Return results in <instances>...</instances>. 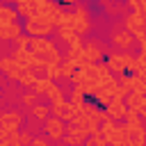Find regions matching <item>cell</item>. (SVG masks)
Returning <instances> with one entry per match:
<instances>
[{
    "label": "cell",
    "instance_id": "6da1fadb",
    "mask_svg": "<svg viewBox=\"0 0 146 146\" xmlns=\"http://www.w3.org/2000/svg\"><path fill=\"white\" fill-rule=\"evenodd\" d=\"M27 48H30V52H32L39 62H43V64H59V62H62V55H59L55 41L48 39V36H30V46H27Z\"/></svg>",
    "mask_w": 146,
    "mask_h": 146
},
{
    "label": "cell",
    "instance_id": "7a4b0ae2",
    "mask_svg": "<svg viewBox=\"0 0 146 146\" xmlns=\"http://www.w3.org/2000/svg\"><path fill=\"white\" fill-rule=\"evenodd\" d=\"M105 66L110 68V73H132L135 66V55H130V50H121V52H107L105 55Z\"/></svg>",
    "mask_w": 146,
    "mask_h": 146
},
{
    "label": "cell",
    "instance_id": "3957f363",
    "mask_svg": "<svg viewBox=\"0 0 146 146\" xmlns=\"http://www.w3.org/2000/svg\"><path fill=\"white\" fill-rule=\"evenodd\" d=\"M21 27H23V34H27V36H50L55 32V25L48 18H43V16L25 18L21 23Z\"/></svg>",
    "mask_w": 146,
    "mask_h": 146
},
{
    "label": "cell",
    "instance_id": "277c9868",
    "mask_svg": "<svg viewBox=\"0 0 146 146\" xmlns=\"http://www.w3.org/2000/svg\"><path fill=\"white\" fill-rule=\"evenodd\" d=\"M82 52H84V57L91 62V64H96V62H103L105 59V55L110 52V48L100 41V39H89V41H84L82 43Z\"/></svg>",
    "mask_w": 146,
    "mask_h": 146
},
{
    "label": "cell",
    "instance_id": "5b68a950",
    "mask_svg": "<svg viewBox=\"0 0 146 146\" xmlns=\"http://www.w3.org/2000/svg\"><path fill=\"white\" fill-rule=\"evenodd\" d=\"M71 11H73V23H71V27L75 30V34H80V36L87 34V32H89V18H91V16H89V9H87L82 2H75Z\"/></svg>",
    "mask_w": 146,
    "mask_h": 146
},
{
    "label": "cell",
    "instance_id": "8992f818",
    "mask_svg": "<svg viewBox=\"0 0 146 146\" xmlns=\"http://www.w3.org/2000/svg\"><path fill=\"white\" fill-rule=\"evenodd\" d=\"M23 125V114L16 112V110H7V112H0V128L11 135V132H18Z\"/></svg>",
    "mask_w": 146,
    "mask_h": 146
},
{
    "label": "cell",
    "instance_id": "52a82bcc",
    "mask_svg": "<svg viewBox=\"0 0 146 146\" xmlns=\"http://www.w3.org/2000/svg\"><path fill=\"white\" fill-rule=\"evenodd\" d=\"M43 130H46V135H48V139H55V141H59L62 137H64V132H66V123L59 119V116H48V119H43Z\"/></svg>",
    "mask_w": 146,
    "mask_h": 146
},
{
    "label": "cell",
    "instance_id": "ba28073f",
    "mask_svg": "<svg viewBox=\"0 0 146 146\" xmlns=\"http://www.w3.org/2000/svg\"><path fill=\"white\" fill-rule=\"evenodd\" d=\"M98 132L103 135V139H105L107 146H119V144L125 141V132L119 128V123H114V125L107 128V130H98Z\"/></svg>",
    "mask_w": 146,
    "mask_h": 146
},
{
    "label": "cell",
    "instance_id": "9c48e42d",
    "mask_svg": "<svg viewBox=\"0 0 146 146\" xmlns=\"http://www.w3.org/2000/svg\"><path fill=\"white\" fill-rule=\"evenodd\" d=\"M0 71H2L9 80L18 82V78H21V73H23V66H21L18 62H14L11 57H2V59H0Z\"/></svg>",
    "mask_w": 146,
    "mask_h": 146
},
{
    "label": "cell",
    "instance_id": "30bf717a",
    "mask_svg": "<svg viewBox=\"0 0 146 146\" xmlns=\"http://www.w3.org/2000/svg\"><path fill=\"white\" fill-rule=\"evenodd\" d=\"M125 123V121H123ZM125 144L128 146H144V141H146V132H144V128H135V125H128L125 123Z\"/></svg>",
    "mask_w": 146,
    "mask_h": 146
},
{
    "label": "cell",
    "instance_id": "8fae6325",
    "mask_svg": "<svg viewBox=\"0 0 146 146\" xmlns=\"http://www.w3.org/2000/svg\"><path fill=\"white\" fill-rule=\"evenodd\" d=\"M103 110H105V114H107L110 119H114V121H123V114H125V100H121V98H112Z\"/></svg>",
    "mask_w": 146,
    "mask_h": 146
},
{
    "label": "cell",
    "instance_id": "7c38bea8",
    "mask_svg": "<svg viewBox=\"0 0 146 146\" xmlns=\"http://www.w3.org/2000/svg\"><path fill=\"white\" fill-rule=\"evenodd\" d=\"M128 110H135L137 114L146 116V94H135V91H128V103H125Z\"/></svg>",
    "mask_w": 146,
    "mask_h": 146
},
{
    "label": "cell",
    "instance_id": "4fadbf2b",
    "mask_svg": "<svg viewBox=\"0 0 146 146\" xmlns=\"http://www.w3.org/2000/svg\"><path fill=\"white\" fill-rule=\"evenodd\" d=\"M135 43V36L128 30H116L112 34V46H116L119 50H130V46Z\"/></svg>",
    "mask_w": 146,
    "mask_h": 146
},
{
    "label": "cell",
    "instance_id": "5bb4252c",
    "mask_svg": "<svg viewBox=\"0 0 146 146\" xmlns=\"http://www.w3.org/2000/svg\"><path fill=\"white\" fill-rule=\"evenodd\" d=\"M9 57H11L14 62H18L23 68H30V66H34V64H36V57L30 52V48H16Z\"/></svg>",
    "mask_w": 146,
    "mask_h": 146
},
{
    "label": "cell",
    "instance_id": "9a60e30c",
    "mask_svg": "<svg viewBox=\"0 0 146 146\" xmlns=\"http://www.w3.org/2000/svg\"><path fill=\"white\" fill-rule=\"evenodd\" d=\"M9 23H18V11L14 5L0 2V25H9Z\"/></svg>",
    "mask_w": 146,
    "mask_h": 146
},
{
    "label": "cell",
    "instance_id": "2e32d148",
    "mask_svg": "<svg viewBox=\"0 0 146 146\" xmlns=\"http://www.w3.org/2000/svg\"><path fill=\"white\" fill-rule=\"evenodd\" d=\"M18 34H23V27H21V23L0 25V39H2V41H11V39H16Z\"/></svg>",
    "mask_w": 146,
    "mask_h": 146
},
{
    "label": "cell",
    "instance_id": "e0dca14e",
    "mask_svg": "<svg viewBox=\"0 0 146 146\" xmlns=\"http://www.w3.org/2000/svg\"><path fill=\"white\" fill-rule=\"evenodd\" d=\"M57 36H59L62 41H66L68 46L75 43V41H82L80 34H75V30H73L71 25H57Z\"/></svg>",
    "mask_w": 146,
    "mask_h": 146
},
{
    "label": "cell",
    "instance_id": "ac0fdd59",
    "mask_svg": "<svg viewBox=\"0 0 146 146\" xmlns=\"http://www.w3.org/2000/svg\"><path fill=\"white\" fill-rule=\"evenodd\" d=\"M52 84H55V82H52V80H48V78H36V80L30 84V91H32V94H36V96H39V94H48V89H50Z\"/></svg>",
    "mask_w": 146,
    "mask_h": 146
},
{
    "label": "cell",
    "instance_id": "d6986e66",
    "mask_svg": "<svg viewBox=\"0 0 146 146\" xmlns=\"http://www.w3.org/2000/svg\"><path fill=\"white\" fill-rule=\"evenodd\" d=\"M123 121H125L128 125H135V128H144V116H141V114H137L135 110H128V107H125Z\"/></svg>",
    "mask_w": 146,
    "mask_h": 146
},
{
    "label": "cell",
    "instance_id": "ffe728a7",
    "mask_svg": "<svg viewBox=\"0 0 146 146\" xmlns=\"http://www.w3.org/2000/svg\"><path fill=\"white\" fill-rule=\"evenodd\" d=\"M64 144L66 146H82V141L87 139V135L84 132H64Z\"/></svg>",
    "mask_w": 146,
    "mask_h": 146
},
{
    "label": "cell",
    "instance_id": "44dd1931",
    "mask_svg": "<svg viewBox=\"0 0 146 146\" xmlns=\"http://www.w3.org/2000/svg\"><path fill=\"white\" fill-rule=\"evenodd\" d=\"M84 52H82V41H75V43H71L68 46V50H66V55H64V59H71V62H75L78 57H82Z\"/></svg>",
    "mask_w": 146,
    "mask_h": 146
},
{
    "label": "cell",
    "instance_id": "7402d4cb",
    "mask_svg": "<svg viewBox=\"0 0 146 146\" xmlns=\"http://www.w3.org/2000/svg\"><path fill=\"white\" fill-rule=\"evenodd\" d=\"M132 75V80H130V91H135V94H146V78H139V75H135V73H130Z\"/></svg>",
    "mask_w": 146,
    "mask_h": 146
},
{
    "label": "cell",
    "instance_id": "603a6c76",
    "mask_svg": "<svg viewBox=\"0 0 146 146\" xmlns=\"http://www.w3.org/2000/svg\"><path fill=\"white\" fill-rule=\"evenodd\" d=\"M48 98H50V105H62L66 98H64V91L57 87V84H52L50 89H48Z\"/></svg>",
    "mask_w": 146,
    "mask_h": 146
},
{
    "label": "cell",
    "instance_id": "cb8c5ba5",
    "mask_svg": "<svg viewBox=\"0 0 146 146\" xmlns=\"http://www.w3.org/2000/svg\"><path fill=\"white\" fill-rule=\"evenodd\" d=\"M30 112H32L34 119H41V121L50 116V107H48V105H39V103H34V105L30 107Z\"/></svg>",
    "mask_w": 146,
    "mask_h": 146
},
{
    "label": "cell",
    "instance_id": "d4e9b609",
    "mask_svg": "<svg viewBox=\"0 0 146 146\" xmlns=\"http://www.w3.org/2000/svg\"><path fill=\"white\" fill-rule=\"evenodd\" d=\"M82 146H107L105 144V139H103V135L96 130V132H91V135H87V139L82 141Z\"/></svg>",
    "mask_w": 146,
    "mask_h": 146
},
{
    "label": "cell",
    "instance_id": "484cf974",
    "mask_svg": "<svg viewBox=\"0 0 146 146\" xmlns=\"http://www.w3.org/2000/svg\"><path fill=\"white\" fill-rule=\"evenodd\" d=\"M135 11V14H141L146 16V0H128V11Z\"/></svg>",
    "mask_w": 146,
    "mask_h": 146
},
{
    "label": "cell",
    "instance_id": "4316f807",
    "mask_svg": "<svg viewBox=\"0 0 146 146\" xmlns=\"http://www.w3.org/2000/svg\"><path fill=\"white\" fill-rule=\"evenodd\" d=\"M36 80V75L30 71V68H23V73H21V78H18V84H23V87H27L30 89V84Z\"/></svg>",
    "mask_w": 146,
    "mask_h": 146
},
{
    "label": "cell",
    "instance_id": "83f0119b",
    "mask_svg": "<svg viewBox=\"0 0 146 146\" xmlns=\"http://www.w3.org/2000/svg\"><path fill=\"white\" fill-rule=\"evenodd\" d=\"M46 78L48 80H57V78H62V71H59V64H46Z\"/></svg>",
    "mask_w": 146,
    "mask_h": 146
},
{
    "label": "cell",
    "instance_id": "f1b7e54d",
    "mask_svg": "<svg viewBox=\"0 0 146 146\" xmlns=\"http://www.w3.org/2000/svg\"><path fill=\"white\" fill-rule=\"evenodd\" d=\"M59 71H62L64 78H71V73L75 71V64H73L71 59H62V62H59Z\"/></svg>",
    "mask_w": 146,
    "mask_h": 146
},
{
    "label": "cell",
    "instance_id": "f546056e",
    "mask_svg": "<svg viewBox=\"0 0 146 146\" xmlns=\"http://www.w3.org/2000/svg\"><path fill=\"white\" fill-rule=\"evenodd\" d=\"M2 141V146H21V141H18V135L16 132H11V135H7L5 139H0Z\"/></svg>",
    "mask_w": 146,
    "mask_h": 146
},
{
    "label": "cell",
    "instance_id": "4dcf8cb0",
    "mask_svg": "<svg viewBox=\"0 0 146 146\" xmlns=\"http://www.w3.org/2000/svg\"><path fill=\"white\" fill-rule=\"evenodd\" d=\"M11 41L16 43V48H27V46H30V36H27V34H18V36L11 39Z\"/></svg>",
    "mask_w": 146,
    "mask_h": 146
},
{
    "label": "cell",
    "instance_id": "1f68e13d",
    "mask_svg": "<svg viewBox=\"0 0 146 146\" xmlns=\"http://www.w3.org/2000/svg\"><path fill=\"white\" fill-rule=\"evenodd\" d=\"M21 103H23L25 107H32V105L36 103V94H32V91H27V94H23V98H21Z\"/></svg>",
    "mask_w": 146,
    "mask_h": 146
},
{
    "label": "cell",
    "instance_id": "d6a6232c",
    "mask_svg": "<svg viewBox=\"0 0 146 146\" xmlns=\"http://www.w3.org/2000/svg\"><path fill=\"white\" fill-rule=\"evenodd\" d=\"M16 135H18V141H21V146H30V141H32V135H30L27 130H18Z\"/></svg>",
    "mask_w": 146,
    "mask_h": 146
},
{
    "label": "cell",
    "instance_id": "836d02e7",
    "mask_svg": "<svg viewBox=\"0 0 146 146\" xmlns=\"http://www.w3.org/2000/svg\"><path fill=\"white\" fill-rule=\"evenodd\" d=\"M30 146H50V139L48 137H32Z\"/></svg>",
    "mask_w": 146,
    "mask_h": 146
},
{
    "label": "cell",
    "instance_id": "e575fe53",
    "mask_svg": "<svg viewBox=\"0 0 146 146\" xmlns=\"http://www.w3.org/2000/svg\"><path fill=\"white\" fill-rule=\"evenodd\" d=\"M57 5H62V7H73L75 2H80V0H55Z\"/></svg>",
    "mask_w": 146,
    "mask_h": 146
},
{
    "label": "cell",
    "instance_id": "d590c367",
    "mask_svg": "<svg viewBox=\"0 0 146 146\" xmlns=\"http://www.w3.org/2000/svg\"><path fill=\"white\" fill-rule=\"evenodd\" d=\"M5 137H7V132H5L2 128H0V139H5Z\"/></svg>",
    "mask_w": 146,
    "mask_h": 146
},
{
    "label": "cell",
    "instance_id": "8d00e7d4",
    "mask_svg": "<svg viewBox=\"0 0 146 146\" xmlns=\"http://www.w3.org/2000/svg\"><path fill=\"white\" fill-rule=\"evenodd\" d=\"M18 2H27V0H14V5H18Z\"/></svg>",
    "mask_w": 146,
    "mask_h": 146
},
{
    "label": "cell",
    "instance_id": "74e56055",
    "mask_svg": "<svg viewBox=\"0 0 146 146\" xmlns=\"http://www.w3.org/2000/svg\"><path fill=\"white\" fill-rule=\"evenodd\" d=\"M119 146H128V144H125V141H123V144H119Z\"/></svg>",
    "mask_w": 146,
    "mask_h": 146
},
{
    "label": "cell",
    "instance_id": "f35d334b",
    "mask_svg": "<svg viewBox=\"0 0 146 146\" xmlns=\"http://www.w3.org/2000/svg\"><path fill=\"white\" fill-rule=\"evenodd\" d=\"M0 94H2V89H0Z\"/></svg>",
    "mask_w": 146,
    "mask_h": 146
}]
</instances>
